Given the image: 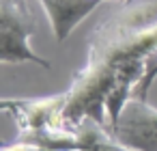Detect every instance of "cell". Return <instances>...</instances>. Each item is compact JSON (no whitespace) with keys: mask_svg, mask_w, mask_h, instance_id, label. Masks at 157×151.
<instances>
[{"mask_svg":"<svg viewBox=\"0 0 157 151\" xmlns=\"http://www.w3.org/2000/svg\"><path fill=\"white\" fill-rule=\"evenodd\" d=\"M125 2H129V0H125Z\"/></svg>","mask_w":157,"mask_h":151,"instance_id":"obj_9","label":"cell"},{"mask_svg":"<svg viewBox=\"0 0 157 151\" xmlns=\"http://www.w3.org/2000/svg\"><path fill=\"white\" fill-rule=\"evenodd\" d=\"M20 140L33 142L43 151H84V138L73 125H56L45 129L20 132Z\"/></svg>","mask_w":157,"mask_h":151,"instance_id":"obj_6","label":"cell"},{"mask_svg":"<svg viewBox=\"0 0 157 151\" xmlns=\"http://www.w3.org/2000/svg\"><path fill=\"white\" fill-rule=\"evenodd\" d=\"M110 132L131 151H157V108L133 95Z\"/></svg>","mask_w":157,"mask_h":151,"instance_id":"obj_3","label":"cell"},{"mask_svg":"<svg viewBox=\"0 0 157 151\" xmlns=\"http://www.w3.org/2000/svg\"><path fill=\"white\" fill-rule=\"evenodd\" d=\"M101 2L103 0H39L58 43H63L75 30V26Z\"/></svg>","mask_w":157,"mask_h":151,"instance_id":"obj_5","label":"cell"},{"mask_svg":"<svg viewBox=\"0 0 157 151\" xmlns=\"http://www.w3.org/2000/svg\"><path fill=\"white\" fill-rule=\"evenodd\" d=\"M155 58L157 0H129L118 13L93 30L86 65L67 89L65 125H78L86 119L108 125L105 97L116 78L129 69L146 71Z\"/></svg>","mask_w":157,"mask_h":151,"instance_id":"obj_1","label":"cell"},{"mask_svg":"<svg viewBox=\"0 0 157 151\" xmlns=\"http://www.w3.org/2000/svg\"><path fill=\"white\" fill-rule=\"evenodd\" d=\"M155 80H157V58L146 67V71H144V76H142L140 84L136 86V93H133V95H138V97L146 99V95H148V91H151V86H153V82H155Z\"/></svg>","mask_w":157,"mask_h":151,"instance_id":"obj_7","label":"cell"},{"mask_svg":"<svg viewBox=\"0 0 157 151\" xmlns=\"http://www.w3.org/2000/svg\"><path fill=\"white\" fill-rule=\"evenodd\" d=\"M41 151H43V149H41Z\"/></svg>","mask_w":157,"mask_h":151,"instance_id":"obj_10","label":"cell"},{"mask_svg":"<svg viewBox=\"0 0 157 151\" xmlns=\"http://www.w3.org/2000/svg\"><path fill=\"white\" fill-rule=\"evenodd\" d=\"M2 151H41V149H39V147H35L33 142H26V140H20V138H17V142L7 145Z\"/></svg>","mask_w":157,"mask_h":151,"instance_id":"obj_8","label":"cell"},{"mask_svg":"<svg viewBox=\"0 0 157 151\" xmlns=\"http://www.w3.org/2000/svg\"><path fill=\"white\" fill-rule=\"evenodd\" d=\"M0 108L9 112L20 132L45 129L65 125V108H67V91L50 97H15L2 99Z\"/></svg>","mask_w":157,"mask_h":151,"instance_id":"obj_4","label":"cell"},{"mask_svg":"<svg viewBox=\"0 0 157 151\" xmlns=\"http://www.w3.org/2000/svg\"><path fill=\"white\" fill-rule=\"evenodd\" d=\"M35 24L30 20L28 0H0V61L2 63H35L52 69V63L41 58L30 48Z\"/></svg>","mask_w":157,"mask_h":151,"instance_id":"obj_2","label":"cell"}]
</instances>
